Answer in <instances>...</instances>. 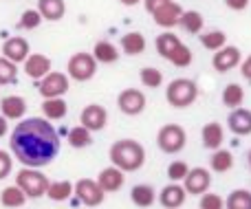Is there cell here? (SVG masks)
I'll return each instance as SVG.
<instances>
[{"mask_svg":"<svg viewBox=\"0 0 251 209\" xmlns=\"http://www.w3.org/2000/svg\"><path fill=\"white\" fill-rule=\"evenodd\" d=\"M60 135L44 117L20 119L9 137L13 159H18L22 167H35V170L51 165L60 154Z\"/></svg>","mask_w":251,"mask_h":209,"instance_id":"obj_1","label":"cell"},{"mask_svg":"<svg viewBox=\"0 0 251 209\" xmlns=\"http://www.w3.org/2000/svg\"><path fill=\"white\" fill-rule=\"evenodd\" d=\"M110 165L119 167L122 172H137L146 165V148L134 139H119L108 150Z\"/></svg>","mask_w":251,"mask_h":209,"instance_id":"obj_2","label":"cell"},{"mask_svg":"<svg viewBox=\"0 0 251 209\" xmlns=\"http://www.w3.org/2000/svg\"><path fill=\"white\" fill-rule=\"evenodd\" d=\"M196 99H199V84L194 79L176 77L165 88V101L172 108H190Z\"/></svg>","mask_w":251,"mask_h":209,"instance_id":"obj_3","label":"cell"},{"mask_svg":"<svg viewBox=\"0 0 251 209\" xmlns=\"http://www.w3.org/2000/svg\"><path fill=\"white\" fill-rule=\"evenodd\" d=\"M187 143V132L181 123H165L156 132V145L163 154H178Z\"/></svg>","mask_w":251,"mask_h":209,"instance_id":"obj_4","label":"cell"},{"mask_svg":"<svg viewBox=\"0 0 251 209\" xmlns=\"http://www.w3.org/2000/svg\"><path fill=\"white\" fill-rule=\"evenodd\" d=\"M49 176H44L35 167H22L16 174V185L26 194V198H42L49 187Z\"/></svg>","mask_w":251,"mask_h":209,"instance_id":"obj_5","label":"cell"},{"mask_svg":"<svg viewBox=\"0 0 251 209\" xmlns=\"http://www.w3.org/2000/svg\"><path fill=\"white\" fill-rule=\"evenodd\" d=\"M66 75L69 79L73 82H91L93 77L97 75V62L91 53L86 51H79V53H73L66 62Z\"/></svg>","mask_w":251,"mask_h":209,"instance_id":"obj_6","label":"cell"},{"mask_svg":"<svg viewBox=\"0 0 251 209\" xmlns=\"http://www.w3.org/2000/svg\"><path fill=\"white\" fill-rule=\"evenodd\" d=\"M71 88V79L66 73L60 70H51L47 77H42L38 82V93L42 95V99H53V97H64Z\"/></svg>","mask_w":251,"mask_h":209,"instance_id":"obj_7","label":"cell"},{"mask_svg":"<svg viewBox=\"0 0 251 209\" xmlns=\"http://www.w3.org/2000/svg\"><path fill=\"white\" fill-rule=\"evenodd\" d=\"M73 196L86 207H100L106 201V192L95 179H79L73 187Z\"/></svg>","mask_w":251,"mask_h":209,"instance_id":"obj_8","label":"cell"},{"mask_svg":"<svg viewBox=\"0 0 251 209\" xmlns=\"http://www.w3.org/2000/svg\"><path fill=\"white\" fill-rule=\"evenodd\" d=\"M146 106H148L146 93L139 91V88H124L117 95V108L128 117H139L146 110Z\"/></svg>","mask_w":251,"mask_h":209,"instance_id":"obj_9","label":"cell"},{"mask_svg":"<svg viewBox=\"0 0 251 209\" xmlns=\"http://www.w3.org/2000/svg\"><path fill=\"white\" fill-rule=\"evenodd\" d=\"M183 187H185L187 196H203L212 187V172L207 167H190L187 176L183 179Z\"/></svg>","mask_w":251,"mask_h":209,"instance_id":"obj_10","label":"cell"},{"mask_svg":"<svg viewBox=\"0 0 251 209\" xmlns=\"http://www.w3.org/2000/svg\"><path fill=\"white\" fill-rule=\"evenodd\" d=\"M108 123V110L101 104H88L84 106L82 115H79V126H84L91 132H100Z\"/></svg>","mask_w":251,"mask_h":209,"instance_id":"obj_11","label":"cell"},{"mask_svg":"<svg viewBox=\"0 0 251 209\" xmlns=\"http://www.w3.org/2000/svg\"><path fill=\"white\" fill-rule=\"evenodd\" d=\"M243 62V53H240L238 46H231V44H225L223 48H218L212 57V66L218 73H229L236 66H240Z\"/></svg>","mask_w":251,"mask_h":209,"instance_id":"obj_12","label":"cell"},{"mask_svg":"<svg viewBox=\"0 0 251 209\" xmlns=\"http://www.w3.org/2000/svg\"><path fill=\"white\" fill-rule=\"evenodd\" d=\"M181 16H183V7L178 2H174V0H170L168 4L159 7L154 13H152L154 24L161 26V29H165V31H170V29L181 24Z\"/></svg>","mask_w":251,"mask_h":209,"instance_id":"obj_13","label":"cell"},{"mask_svg":"<svg viewBox=\"0 0 251 209\" xmlns=\"http://www.w3.org/2000/svg\"><path fill=\"white\" fill-rule=\"evenodd\" d=\"M25 73L26 77L35 79V82H40L42 77H47L49 73L53 70V62L49 55H44V53H31L29 57H26L25 62Z\"/></svg>","mask_w":251,"mask_h":209,"instance_id":"obj_14","label":"cell"},{"mask_svg":"<svg viewBox=\"0 0 251 209\" xmlns=\"http://www.w3.org/2000/svg\"><path fill=\"white\" fill-rule=\"evenodd\" d=\"M185 198H187V192L181 183H170L156 194V201L163 209H181L185 205Z\"/></svg>","mask_w":251,"mask_h":209,"instance_id":"obj_15","label":"cell"},{"mask_svg":"<svg viewBox=\"0 0 251 209\" xmlns=\"http://www.w3.org/2000/svg\"><path fill=\"white\" fill-rule=\"evenodd\" d=\"M29 55H31V46L26 42V38H22V35H13V38L2 42V57L11 60L13 64H22Z\"/></svg>","mask_w":251,"mask_h":209,"instance_id":"obj_16","label":"cell"},{"mask_svg":"<svg viewBox=\"0 0 251 209\" xmlns=\"http://www.w3.org/2000/svg\"><path fill=\"white\" fill-rule=\"evenodd\" d=\"M0 115L9 121H20L26 115V99L22 95H7L0 99Z\"/></svg>","mask_w":251,"mask_h":209,"instance_id":"obj_17","label":"cell"},{"mask_svg":"<svg viewBox=\"0 0 251 209\" xmlns=\"http://www.w3.org/2000/svg\"><path fill=\"white\" fill-rule=\"evenodd\" d=\"M97 183H100V187L104 189L106 194H115V192H119V189L124 187L126 172H122L119 167H115V165H108V167H104V170L100 172Z\"/></svg>","mask_w":251,"mask_h":209,"instance_id":"obj_18","label":"cell"},{"mask_svg":"<svg viewBox=\"0 0 251 209\" xmlns=\"http://www.w3.org/2000/svg\"><path fill=\"white\" fill-rule=\"evenodd\" d=\"M227 128L236 137H249L251 135V110L249 108H234L227 117Z\"/></svg>","mask_w":251,"mask_h":209,"instance_id":"obj_19","label":"cell"},{"mask_svg":"<svg viewBox=\"0 0 251 209\" xmlns=\"http://www.w3.org/2000/svg\"><path fill=\"white\" fill-rule=\"evenodd\" d=\"M201 141H203V148L212 150V152L223 148V141H225V130H223V126L218 121L205 123L203 130H201Z\"/></svg>","mask_w":251,"mask_h":209,"instance_id":"obj_20","label":"cell"},{"mask_svg":"<svg viewBox=\"0 0 251 209\" xmlns=\"http://www.w3.org/2000/svg\"><path fill=\"white\" fill-rule=\"evenodd\" d=\"M148 42H146V35L141 33V31H130V33L122 35V40H119V48H122V53L126 55L134 57V55H141L143 51H146Z\"/></svg>","mask_w":251,"mask_h":209,"instance_id":"obj_21","label":"cell"},{"mask_svg":"<svg viewBox=\"0 0 251 209\" xmlns=\"http://www.w3.org/2000/svg\"><path fill=\"white\" fill-rule=\"evenodd\" d=\"M181 44L183 42L178 40V35L172 33V31H163V33H159V35H156V40H154L156 53H159L163 60H168V62H170V57L178 51V46H181Z\"/></svg>","mask_w":251,"mask_h":209,"instance_id":"obj_22","label":"cell"},{"mask_svg":"<svg viewBox=\"0 0 251 209\" xmlns=\"http://www.w3.org/2000/svg\"><path fill=\"white\" fill-rule=\"evenodd\" d=\"M91 55L95 57L97 64H115L122 53H119V48L115 46L113 42H108V40H100V42H95Z\"/></svg>","mask_w":251,"mask_h":209,"instance_id":"obj_23","label":"cell"},{"mask_svg":"<svg viewBox=\"0 0 251 209\" xmlns=\"http://www.w3.org/2000/svg\"><path fill=\"white\" fill-rule=\"evenodd\" d=\"M130 201H132V205H137L139 209H148L156 203V192L152 185L139 183L130 189Z\"/></svg>","mask_w":251,"mask_h":209,"instance_id":"obj_24","label":"cell"},{"mask_svg":"<svg viewBox=\"0 0 251 209\" xmlns=\"http://www.w3.org/2000/svg\"><path fill=\"white\" fill-rule=\"evenodd\" d=\"M38 11L42 20L57 22L64 18L66 13V2L64 0H38Z\"/></svg>","mask_w":251,"mask_h":209,"instance_id":"obj_25","label":"cell"},{"mask_svg":"<svg viewBox=\"0 0 251 209\" xmlns=\"http://www.w3.org/2000/svg\"><path fill=\"white\" fill-rule=\"evenodd\" d=\"M69 113V104L64 101V97H53V99L42 101V117L49 121H60Z\"/></svg>","mask_w":251,"mask_h":209,"instance_id":"obj_26","label":"cell"},{"mask_svg":"<svg viewBox=\"0 0 251 209\" xmlns=\"http://www.w3.org/2000/svg\"><path fill=\"white\" fill-rule=\"evenodd\" d=\"M231 167H234V154L225 148L214 150L212 157H209V170L216 172V174H227Z\"/></svg>","mask_w":251,"mask_h":209,"instance_id":"obj_27","label":"cell"},{"mask_svg":"<svg viewBox=\"0 0 251 209\" xmlns=\"http://www.w3.org/2000/svg\"><path fill=\"white\" fill-rule=\"evenodd\" d=\"M26 203V194L18 185H9L0 192V205L4 209H22Z\"/></svg>","mask_w":251,"mask_h":209,"instance_id":"obj_28","label":"cell"},{"mask_svg":"<svg viewBox=\"0 0 251 209\" xmlns=\"http://www.w3.org/2000/svg\"><path fill=\"white\" fill-rule=\"evenodd\" d=\"M73 187H75V183H71V181H51L44 196L51 198L53 203H64L73 196Z\"/></svg>","mask_w":251,"mask_h":209,"instance_id":"obj_29","label":"cell"},{"mask_svg":"<svg viewBox=\"0 0 251 209\" xmlns=\"http://www.w3.org/2000/svg\"><path fill=\"white\" fill-rule=\"evenodd\" d=\"M221 99H223V104H225L229 110L240 108V106H243V101H245V88L240 86V84H236V82L227 84V86L223 88Z\"/></svg>","mask_w":251,"mask_h":209,"instance_id":"obj_30","label":"cell"},{"mask_svg":"<svg viewBox=\"0 0 251 209\" xmlns=\"http://www.w3.org/2000/svg\"><path fill=\"white\" fill-rule=\"evenodd\" d=\"M203 24H205L203 13L196 11V9H190V11H183L181 24H178V26H183V29H185L190 35H199L201 31H203Z\"/></svg>","mask_w":251,"mask_h":209,"instance_id":"obj_31","label":"cell"},{"mask_svg":"<svg viewBox=\"0 0 251 209\" xmlns=\"http://www.w3.org/2000/svg\"><path fill=\"white\" fill-rule=\"evenodd\" d=\"M66 141H69L71 148L75 150H84L88 148V145L93 143V132L86 130L84 126H75L69 130V135H66Z\"/></svg>","mask_w":251,"mask_h":209,"instance_id":"obj_32","label":"cell"},{"mask_svg":"<svg viewBox=\"0 0 251 209\" xmlns=\"http://www.w3.org/2000/svg\"><path fill=\"white\" fill-rule=\"evenodd\" d=\"M139 82H141L143 88H161L163 86V73H161L159 69H154V66H143L141 70H139Z\"/></svg>","mask_w":251,"mask_h":209,"instance_id":"obj_33","label":"cell"},{"mask_svg":"<svg viewBox=\"0 0 251 209\" xmlns=\"http://www.w3.org/2000/svg\"><path fill=\"white\" fill-rule=\"evenodd\" d=\"M225 44H227V35H225V31L212 29V31H207V33L201 35V46L207 48V51H214V53H216L218 48H223Z\"/></svg>","mask_w":251,"mask_h":209,"instance_id":"obj_34","label":"cell"},{"mask_svg":"<svg viewBox=\"0 0 251 209\" xmlns=\"http://www.w3.org/2000/svg\"><path fill=\"white\" fill-rule=\"evenodd\" d=\"M225 209H251V192L249 189H234L225 198Z\"/></svg>","mask_w":251,"mask_h":209,"instance_id":"obj_35","label":"cell"},{"mask_svg":"<svg viewBox=\"0 0 251 209\" xmlns=\"http://www.w3.org/2000/svg\"><path fill=\"white\" fill-rule=\"evenodd\" d=\"M18 82V64L11 60L0 55V86H9V84Z\"/></svg>","mask_w":251,"mask_h":209,"instance_id":"obj_36","label":"cell"},{"mask_svg":"<svg viewBox=\"0 0 251 209\" xmlns=\"http://www.w3.org/2000/svg\"><path fill=\"white\" fill-rule=\"evenodd\" d=\"M187 172H190V165H187L185 161H172L168 165V179L170 183H183V179L187 176Z\"/></svg>","mask_w":251,"mask_h":209,"instance_id":"obj_37","label":"cell"},{"mask_svg":"<svg viewBox=\"0 0 251 209\" xmlns=\"http://www.w3.org/2000/svg\"><path fill=\"white\" fill-rule=\"evenodd\" d=\"M192 60H194V55H192V48L185 46V44H181V46H178V51L174 53L172 57H170V64L176 66V69H187V66L192 64Z\"/></svg>","mask_w":251,"mask_h":209,"instance_id":"obj_38","label":"cell"},{"mask_svg":"<svg viewBox=\"0 0 251 209\" xmlns=\"http://www.w3.org/2000/svg\"><path fill=\"white\" fill-rule=\"evenodd\" d=\"M40 24H42V16H40L38 9H26V11H22V16H20V29L33 31V29H38Z\"/></svg>","mask_w":251,"mask_h":209,"instance_id":"obj_39","label":"cell"},{"mask_svg":"<svg viewBox=\"0 0 251 209\" xmlns=\"http://www.w3.org/2000/svg\"><path fill=\"white\" fill-rule=\"evenodd\" d=\"M199 209H225V198H221L214 192H205L199 198Z\"/></svg>","mask_w":251,"mask_h":209,"instance_id":"obj_40","label":"cell"},{"mask_svg":"<svg viewBox=\"0 0 251 209\" xmlns=\"http://www.w3.org/2000/svg\"><path fill=\"white\" fill-rule=\"evenodd\" d=\"M13 170V159L7 150H0V181H4Z\"/></svg>","mask_w":251,"mask_h":209,"instance_id":"obj_41","label":"cell"},{"mask_svg":"<svg viewBox=\"0 0 251 209\" xmlns=\"http://www.w3.org/2000/svg\"><path fill=\"white\" fill-rule=\"evenodd\" d=\"M168 2H170V0H143V7H146V11L152 16L156 9L163 7V4H168Z\"/></svg>","mask_w":251,"mask_h":209,"instance_id":"obj_42","label":"cell"},{"mask_svg":"<svg viewBox=\"0 0 251 209\" xmlns=\"http://www.w3.org/2000/svg\"><path fill=\"white\" fill-rule=\"evenodd\" d=\"M240 75L251 84V55H247L243 62H240Z\"/></svg>","mask_w":251,"mask_h":209,"instance_id":"obj_43","label":"cell"},{"mask_svg":"<svg viewBox=\"0 0 251 209\" xmlns=\"http://www.w3.org/2000/svg\"><path fill=\"white\" fill-rule=\"evenodd\" d=\"M225 4L231 11H245L249 7V0H225Z\"/></svg>","mask_w":251,"mask_h":209,"instance_id":"obj_44","label":"cell"},{"mask_svg":"<svg viewBox=\"0 0 251 209\" xmlns=\"http://www.w3.org/2000/svg\"><path fill=\"white\" fill-rule=\"evenodd\" d=\"M7 132H9V119H4L2 115H0V139L7 137Z\"/></svg>","mask_w":251,"mask_h":209,"instance_id":"obj_45","label":"cell"},{"mask_svg":"<svg viewBox=\"0 0 251 209\" xmlns=\"http://www.w3.org/2000/svg\"><path fill=\"white\" fill-rule=\"evenodd\" d=\"M119 2H122V4H124V7H134V4L143 2V0H119Z\"/></svg>","mask_w":251,"mask_h":209,"instance_id":"obj_46","label":"cell"},{"mask_svg":"<svg viewBox=\"0 0 251 209\" xmlns=\"http://www.w3.org/2000/svg\"><path fill=\"white\" fill-rule=\"evenodd\" d=\"M247 165H249V170H251V148H249V152H247Z\"/></svg>","mask_w":251,"mask_h":209,"instance_id":"obj_47","label":"cell"}]
</instances>
